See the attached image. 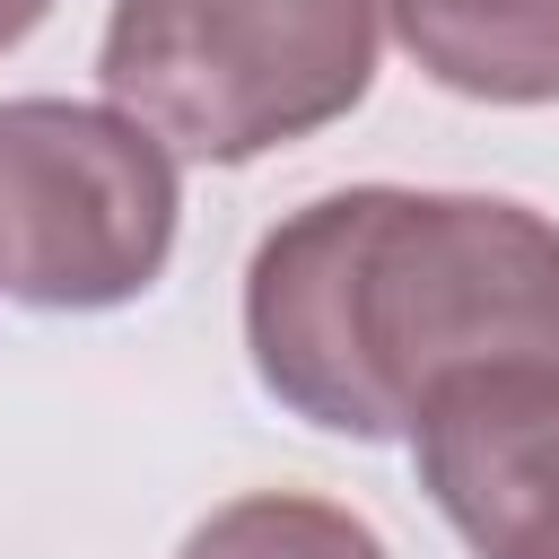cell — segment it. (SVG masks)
<instances>
[{
    "label": "cell",
    "mask_w": 559,
    "mask_h": 559,
    "mask_svg": "<svg viewBox=\"0 0 559 559\" xmlns=\"http://www.w3.org/2000/svg\"><path fill=\"white\" fill-rule=\"evenodd\" d=\"M384 0H114L96 79L192 166H253L376 87Z\"/></svg>",
    "instance_id": "7a4b0ae2"
},
{
    "label": "cell",
    "mask_w": 559,
    "mask_h": 559,
    "mask_svg": "<svg viewBox=\"0 0 559 559\" xmlns=\"http://www.w3.org/2000/svg\"><path fill=\"white\" fill-rule=\"evenodd\" d=\"M384 26L472 105H559V0H384Z\"/></svg>",
    "instance_id": "5b68a950"
},
{
    "label": "cell",
    "mask_w": 559,
    "mask_h": 559,
    "mask_svg": "<svg viewBox=\"0 0 559 559\" xmlns=\"http://www.w3.org/2000/svg\"><path fill=\"white\" fill-rule=\"evenodd\" d=\"M44 9H52V0H0V52H17V44L44 26Z\"/></svg>",
    "instance_id": "52a82bcc"
},
{
    "label": "cell",
    "mask_w": 559,
    "mask_h": 559,
    "mask_svg": "<svg viewBox=\"0 0 559 559\" xmlns=\"http://www.w3.org/2000/svg\"><path fill=\"white\" fill-rule=\"evenodd\" d=\"M175 148L114 105H0V297L35 314H105L157 288L175 253Z\"/></svg>",
    "instance_id": "3957f363"
},
{
    "label": "cell",
    "mask_w": 559,
    "mask_h": 559,
    "mask_svg": "<svg viewBox=\"0 0 559 559\" xmlns=\"http://www.w3.org/2000/svg\"><path fill=\"white\" fill-rule=\"evenodd\" d=\"M175 559H393V550L376 542V524H358L332 498L253 489V498H227L218 515H201Z\"/></svg>",
    "instance_id": "8992f818"
},
{
    "label": "cell",
    "mask_w": 559,
    "mask_h": 559,
    "mask_svg": "<svg viewBox=\"0 0 559 559\" xmlns=\"http://www.w3.org/2000/svg\"><path fill=\"white\" fill-rule=\"evenodd\" d=\"M411 463L480 559H559V376H463L419 402Z\"/></svg>",
    "instance_id": "277c9868"
},
{
    "label": "cell",
    "mask_w": 559,
    "mask_h": 559,
    "mask_svg": "<svg viewBox=\"0 0 559 559\" xmlns=\"http://www.w3.org/2000/svg\"><path fill=\"white\" fill-rule=\"evenodd\" d=\"M245 349L306 428L411 437L463 376H559V227L498 192H323L253 245Z\"/></svg>",
    "instance_id": "6da1fadb"
}]
</instances>
